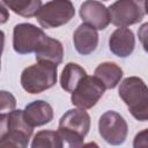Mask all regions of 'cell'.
<instances>
[{"label":"cell","instance_id":"6da1fadb","mask_svg":"<svg viewBox=\"0 0 148 148\" xmlns=\"http://www.w3.org/2000/svg\"><path fill=\"white\" fill-rule=\"evenodd\" d=\"M118 94L135 119L140 121L147 120L148 89L142 79L138 76H128L124 79L119 86Z\"/></svg>","mask_w":148,"mask_h":148},{"label":"cell","instance_id":"7a4b0ae2","mask_svg":"<svg viewBox=\"0 0 148 148\" xmlns=\"http://www.w3.org/2000/svg\"><path fill=\"white\" fill-rule=\"evenodd\" d=\"M58 66L46 61H38L25 67L21 74V86L29 94H39L57 83Z\"/></svg>","mask_w":148,"mask_h":148},{"label":"cell","instance_id":"3957f363","mask_svg":"<svg viewBox=\"0 0 148 148\" xmlns=\"http://www.w3.org/2000/svg\"><path fill=\"white\" fill-rule=\"evenodd\" d=\"M75 14L74 6L68 0H54L44 3L38 13L36 20L46 29L58 28L69 22Z\"/></svg>","mask_w":148,"mask_h":148},{"label":"cell","instance_id":"277c9868","mask_svg":"<svg viewBox=\"0 0 148 148\" xmlns=\"http://www.w3.org/2000/svg\"><path fill=\"white\" fill-rule=\"evenodd\" d=\"M146 2L135 0H120L113 2L108 9L110 22L118 28H126L140 22L146 14Z\"/></svg>","mask_w":148,"mask_h":148},{"label":"cell","instance_id":"5b68a950","mask_svg":"<svg viewBox=\"0 0 148 148\" xmlns=\"http://www.w3.org/2000/svg\"><path fill=\"white\" fill-rule=\"evenodd\" d=\"M98 131L105 142L111 146H119L125 142L128 127L123 116L116 111L109 110L99 117Z\"/></svg>","mask_w":148,"mask_h":148},{"label":"cell","instance_id":"8992f818","mask_svg":"<svg viewBox=\"0 0 148 148\" xmlns=\"http://www.w3.org/2000/svg\"><path fill=\"white\" fill-rule=\"evenodd\" d=\"M46 35L31 23H18L13 30V47L18 54L36 52L45 39Z\"/></svg>","mask_w":148,"mask_h":148},{"label":"cell","instance_id":"52a82bcc","mask_svg":"<svg viewBox=\"0 0 148 148\" xmlns=\"http://www.w3.org/2000/svg\"><path fill=\"white\" fill-rule=\"evenodd\" d=\"M104 91V87L95 76L86 75L72 92L71 102L77 109H91L101 99Z\"/></svg>","mask_w":148,"mask_h":148},{"label":"cell","instance_id":"ba28073f","mask_svg":"<svg viewBox=\"0 0 148 148\" xmlns=\"http://www.w3.org/2000/svg\"><path fill=\"white\" fill-rule=\"evenodd\" d=\"M80 16L83 23L96 30H103L110 23L109 9L99 1H84L80 6Z\"/></svg>","mask_w":148,"mask_h":148},{"label":"cell","instance_id":"9c48e42d","mask_svg":"<svg viewBox=\"0 0 148 148\" xmlns=\"http://www.w3.org/2000/svg\"><path fill=\"white\" fill-rule=\"evenodd\" d=\"M58 128L72 131L84 138L90 130V116L82 109L68 110L59 120Z\"/></svg>","mask_w":148,"mask_h":148},{"label":"cell","instance_id":"30bf717a","mask_svg":"<svg viewBox=\"0 0 148 148\" xmlns=\"http://www.w3.org/2000/svg\"><path fill=\"white\" fill-rule=\"evenodd\" d=\"M134 46H135L134 34L128 28H118L110 35L109 49L114 56L119 58L128 57L133 52Z\"/></svg>","mask_w":148,"mask_h":148},{"label":"cell","instance_id":"8fae6325","mask_svg":"<svg viewBox=\"0 0 148 148\" xmlns=\"http://www.w3.org/2000/svg\"><path fill=\"white\" fill-rule=\"evenodd\" d=\"M23 118L30 127L43 126L53 119V109L45 101H34L23 110Z\"/></svg>","mask_w":148,"mask_h":148},{"label":"cell","instance_id":"7c38bea8","mask_svg":"<svg viewBox=\"0 0 148 148\" xmlns=\"http://www.w3.org/2000/svg\"><path fill=\"white\" fill-rule=\"evenodd\" d=\"M73 43L80 54L87 56L92 53L98 45L97 30L86 23L80 24L73 34Z\"/></svg>","mask_w":148,"mask_h":148},{"label":"cell","instance_id":"4fadbf2b","mask_svg":"<svg viewBox=\"0 0 148 148\" xmlns=\"http://www.w3.org/2000/svg\"><path fill=\"white\" fill-rule=\"evenodd\" d=\"M35 57H36L37 62L46 61V62H51L58 66L59 64L62 62V58H64L62 44L58 39L46 36L43 43L37 49V51L35 52Z\"/></svg>","mask_w":148,"mask_h":148},{"label":"cell","instance_id":"5bb4252c","mask_svg":"<svg viewBox=\"0 0 148 148\" xmlns=\"http://www.w3.org/2000/svg\"><path fill=\"white\" fill-rule=\"evenodd\" d=\"M94 76L102 83L104 89H113L123 77V69L117 64L106 61L96 67Z\"/></svg>","mask_w":148,"mask_h":148},{"label":"cell","instance_id":"9a60e30c","mask_svg":"<svg viewBox=\"0 0 148 148\" xmlns=\"http://www.w3.org/2000/svg\"><path fill=\"white\" fill-rule=\"evenodd\" d=\"M87 75L86 71L75 62H68L65 65L60 75V86L67 92H73L79 82Z\"/></svg>","mask_w":148,"mask_h":148},{"label":"cell","instance_id":"2e32d148","mask_svg":"<svg viewBox=\"0 0 148 148\" xmlns=\"http://www.w3.org/2000/svg\"><path fill=\"white\" fill-rule=\"evenodd\" d=\"M3 3L15 14L23 17L36 16V14L43 6V2L40 0H9L3 1Z\"/></svg>","mask_w":148,"mask_h":148},{"label":"cell","instance_id":"e0dca14e","mask_svg":"<svg viewBox=\"0 0 148 148\" xmlns=\"http://www.w3.org/2000/svg\"><path fill=\"white\" fill-rule=\"evenodd\" d=\"M57 141L56 146L57 148H81L83 145V139L79 134L65 130V128H58L56 132Z\"/></svg>","mask_w":148,"mask_h":148},{"label":"cell","instance_id":"ac0fdd59","mask_svg":"<svg viewBox=\"0 0 148 148\" xmlns=\"http://www.w3.org/2000/svg\"><path fill=\"white\" fill-rule=\"evenodd\" d=\"M8 131L18 132L30 139L32 134V127L25 123L23 118V110H14L8 113Z\"/></svg>","mask_w":148,"mask_h":148},{"label":"cell","instance_id":"d6986e66","mask_svg":"<svg viewBox=\"0 0 148 148\" xmlns=\"http://www.w3.org/2000/svg\"><path fill=\"white\" fill-rule=\"evenodd\" d=\"M56 141L57 135L54 131L43 130L35 134L31 142V148H57Z\"/></svg>","mask_w":148,"mask_h":148},{"label":"cell","instance_id":"ffe728a7","mask_svg":"<svg viewBox=\"0 0 148 148\" xmlns=\"http://www.w3.org/2000/svg\"><path fill=\"white\" fill-rule=\"evenodd\" d=\"M29 139L18 133L8 131V133L0 140V148H28Z\"/></svg>","mask_w":148,"mask_h":148},{"label":"cell","instance_id":"44dd1931","mask_svg":"<svg viewBox=\"0 0 148 148\" xmlns=\"http://www.w3.org/2000/svg\"><path fill=\"white\" fill-rule=\"evenodd\" d=\"M16 106V99L13 94L6 90H0V114H8L14 111Z\"/></svg>","mask_w":148,"mask_h":148},{"label":"cell","instance_id":"7402d4cb","mask_svg":"<svg viewBox=\"0 0 148 148\" xmlns=\"http://www.w3.org/2000/svg\"><path fill=\"white\" fill-rule=\"evenodd\" d=\"M147 134L148 131L147 130H142L141 132H139L133 141V148H148V139H147Z\"/></svg>","mask_w":148,"mask_h":148},{"label":"cell","instance_id":"603a6c76","mask_svg":"<svg viewBox=\"0 0 148 148\" xmlns=\"http://www.w3.org/2000/svg\"><path fill=\"white\" fill-rule=\"evenodd\" d=\"M8 133V114H0V140Z\"/></svg>","mask_w":148,"mask_h":148},{"label":"cell","instance_id":"cb8c5ba5","mask_svg":"<svg viewBox=\"0 0 148 148\" xmlns=\"http://www.w3.org/2000/svg\"><path fill=\"white\" fill-rule=\"evenodd\" d=\"M9 18V13L7 7L5 6L3 1H0V24H3L8 21Z\"/></svg>","mask_w":148,"mask_h":148},{"label":"cell","instance_id":"d4e9b609","mask_svg":"<svg viewBox=\"0 0 148 148\" xmlns=\"http://www.w3.org/2000/svg\"><path fill=\"white\" fill-rule=\"evenodd\" d=\"M3 45H5V34L2 30H0V58L3 51Z\"/></svg>","mask_w":148,"mask_h":148},{"label":"cell","instance_id":"484cf974","mask_svg":"<svg viewBox=\"0 0 148 148\" xmlns=\"http://www.w3.org/2000/svg\"><path fill=\"white\" fill-rule=\"evenodd\" d=\"M81 148H99V147H98V145H97L96 142L91 141V142H88V143H86V145H82Z\"/></svg>","mask_w":148,"mask_h":148},{"label":"cell","instance_id":"4316f807","mask_svg":"<svg viewBox=\"0 0 148 148\" xmlns=\"http://www.w3.org/2000/svg\"><path fill=\"white\" fill-rule=\"evenodd\" d=\"M0 65H1V61H0Z\"/></svg>","mask_w":148,"mask_h":148}]
</instances>
